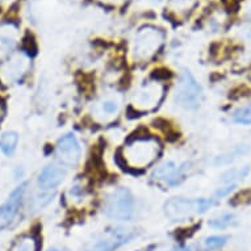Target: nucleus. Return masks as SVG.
Listing matches in <instances>:
<instances>
[{
  "label": "nucleus",
  "instance_id": "obj_9",
  "mask_svg": "<svg viewBox=\"0 0 251 251\" xmlns=\"http://www.w3.org/2000/svg\"><path fill=\"white\" fill-rule=\"evenodd\" d=\"M28 183H21L9 193L8 199L0 205V229H4L16 217L17 212L20 209L21 203L24 199V193L26 191Z\"/></svg>",
  "mask_w": 251,
  "mask_h": 251
},
{
  "label": "nucleus",
  "instance_id": "obj_22",
  "mask_svg": "<svg viewBox=\"0 0 251 251\" xmlns=\"http://www.w3.org/2000/svg\"><path fill=\"white\" fill-rule=\"evenodd\" d=\"M170 251H189V249H187V247H183V249H174V250H170Z\"/></svg>",
  "mask_w": 251,
  "mask_h": 251
},
{
  "label": "nucleus",
  "instance_id": "obj_4",
  "mask_svg": "<svg viewBox=\"0 0 251 251\" xmlns=\"http://www.w3.org/2000/svg\"><path fill=\"white\" fill-rule=\"evenodd\" d=\"M136 212L134 197L129 189L118 187L107 195L104 200V214L111 220L129 221Z\"/></svg>",
  "mask_w": 251,
  "mask_h": 251
},
{
  "label": "nucleus",
  "instance_id": "obj_1",
  "mask_svg": "<svg viewBox=\"0 0 251 251\" xmlns=\"http://www.w3.org/2000/svg\"><path fill=\"white\" fill-rule=\"evenodd\" d=\"M160 143L151 136H136L122 147L121 157L129 168L142 170L149 167L160 154Z\"/></svg>",
  "mask_w": 251,
  "mask_h": 251
},
{
  "label": "nucleus",
  "instance_id": "obj_21",
  "mask_svg": "<svg viewBox=\"0 0 251 251\" xmlns=\"http://www.w3.org/2000/svg\"><path fill=\"white\" fill-rule=\"evenodd\" d=\"M224 3L225 5L229 8V11H237L238 8V4H239V0H224Z\"/></svg>",
  "mask_w": 251,
  "mask_h": 251
},
{
  "label": "nucleus",
  "instance_id": "obj_3",
  "mask_svg": "<svg viewBox=\"0 0 251 251\" xmlns=\"http://www.w3.org/2000/svg\"><path fill=\"white\" fill-rule=\"evenodd\" d=\"M166 86L162 80L147 79L138 84L132 93V107L137 112H151L159 107L164 97Z\"/></svg>",
  "mask_w": 251,
  "mask_h": 251
},
{
  "label": "nucleus",
  "instance_id": "obj_16",
  "mask_svg": "<svg viewBox=\"0 0 251 251\" xmlns=\"http://www.w3.org/2000/svg\"><path fill=\"white\" fill-rule=\"evenodd\" d=\"M229 237L228 235H210L204 239V247L206 251L218 250L222 249L228 243Z\"/></svg>",
  "mask_w": 251,
  "mask_h": 251
},
{
  "label": "nucleus",
  "instance_id": "obj_14",
  "mask_svg": "<svg viewBox=\"0 0 251 251\" xmlns=\"http://www.w3.org/2000/svg\"><path fill=\"white\" fill-rule=\"evenodd\" d=\"M249 172H250V167H249V166H243V167L239 168H233V170L226 171L225 174L221 176V180L224 183H226V184H235V180L246 178V176L249 175Z\"/></svg>",
  "mask_w": 251,
  "mask_h": 251
},
{
  "label": "nucleus",
  "instance_id": "obj_24",
  "mask_svg": "<svg viewBox=\"0 0 251 251\" xmlns=\"http://www.w3.org/2000/svg\"><path fill=\"white\" fill-rule=\"evenodd\" d=\"M50 251H57V250H50Z\"/></svg>",
  "mask_w": 251,
  "mask_h": 251
},
{
  "label": "nucleus",
  "instance_id": "obj_8",
  "mask_svg": "<svg viewBox=\"0 0 251 251\" xmlns=\"http://www.w3.org/2000/svg\"><path fill=\"white\" fill-rule=\"evenodd\" d=\"M57 155H58L59 162L63 166L75 167L76 164L79 163L80 157H82V147L75 134H65L58 139Z\"/></svg>",
  "mask_w": 251,
  "mask_h": 251
},
{
  "label": "nucleus",
  "instance_id": "obj_20",
  "mask_svg": "<svg viewBox=\"0 0 251 251\" xmlns=\"http://www.w3.org/2000/svg\"><path fill=\"white\" fill-rule=\"evenodd\" d=\"M237 187V184H226L225 187H222V188H218L216 192H214V199H221V197L226 196V195H229V193L233 191V189Z\"/></svg>",
  "mask_w": 251,
  "mask_h": 251
},
{
  "label": "nucleus",
  "instance_id": "obj_15",
  "mask_svg": "<svg viewBox=\"0 0 251 251\" xmlns=\"http://www.w3.org/2000/svg\"><path fill=\"white\" fill-rule=\"evenodd\" d=\"M231 117L237 124L242 125H251V103L243 107H239L233 112Z\"/></svg>",
  "mask_w": 251,
  "mask_h": 251
},
{
  "label": "nucleus",
  "instance_id": "obj_11",
  "mask_svg": "<svg viewBox=\"0 0 251 251\" xmlns=\"http://www.w3.org/2000/svg\"><path fill=\"white\" fill-rule=\"evenodd\" d=\"M118 112H120V104L113 97H105V99L103 97L92 107V116L97 122L101 124L113 121L117 117Z\"/></svg>",
  "mask_w": 251,
  "mask_h": 251
},
{
  "label": "nucleus",
  "instance_id": "obj_7",
  "mask_svg": "<svg viewBox=\"0 0 251 251\" xmlns=\"http://www.w3.org/2000/svg\"><path fill=\"white\" fill-rule=\"evenodd\" d=\"M188 166V162L176 163L174 160H167L155 168L153 172V179L166 187H175L184 180Z\"/></svg>",
  "mask_w": 251,
  "mask_h": 251
},
{
  "label": "nucleus",
  "instance_id": "obj_2",
  "mask_svg": "<svg viewBox=\"0 0 251 251\" xmlns=\"http://www.w3.org/2000/svg\"><path fill=\"white\" fill-rule=\"evenodd\" d=\"M214 203L216 199L172 197L164 204V214L171 221H187L208 212Z\"/></svg>",
  "mask_w": 251,
  "mask_h": 251
},
{
  "label": "nucleus",
  "instance_id": "obj_17",
  "mask_svg": "<svg viewBox=\"0 0 251 251\" xmlns=\"http://www.w3.org/2000/svg\"><path fill=\"white\" fill-rule=\"evenodd\" d=\"M38 245L34 237H23L15 243L12 251H37Z\"/></svg>",
  "mask_w": 251,
  "mask_h": 251
},
{
  "label": "nucleus",
  "instance_id": "obj_18",
  "mask_svg": "<svg viewBox=\"0 0 251 251\" xmlns=\"http://www.w3.org/2000/svg\"><path fill=\"white\" fill-rule=\"evenodd\" d=\"M235 222V217L230 213H224L220 217H216L213 220H210L209 225L214 229H225L228 226H230L231 224Z\"/></svg>",
  "mask_w": 251,
  "mask_h": 251
},
{
  "label": "nucleus",
  "instance_id": "obj_6",
  "mask_svg": "<svg viewBox=\"0 0 251 251\" xmlns=\"http://www.w3.org/2000/svg\"><path fill=\"white\" fill-rule=\"evenodd\" d=\"M203 99V88L196 78L189 71H183L180 74L176 84L174 101L178 107L183 109H196Z\"/></svg>",
  "mask_w": 251,
  "mask_h": 251
},
{
  "label": "nucleus",
  "instance_id": "obj_19",
  "mask_svg": "<svg viewBox=\"0 0 251 251\" xmlns=\"http://www.w3.org/2000/svg\"><path fill=\"white\" fill-rule=\"evenodd\" d=\"M23 50L30 57H33L36 54L37 45H36V41H34V37L32 34H26L25 37L23 38Z\"/></svg>",
  "mask_w": 251,
  "mask_h": 251
},
{
  "label": "nucleus",
  "instance_id": "obj_10",
  "mask_svg": "<svg viewBox=\"0 0 251 251\" xmlns=\"http://www.w3.org/2000/svg\"><path fill=\"white\" fill-rule=\"evenodd\" d=\"M132 238H133V233L124 229H117L95 239L92 243L88 245L86 251H114L126 242H129Z\"/></svg>",
  "mask_w": 251,
  "mask_h": 251
},
{
  "label": "nucleus",
  "instance_id": "obj_13",
  "mask_svg": "<svg viewBox=\"0 0 251 251\" xmlns=\"http://www.w3.org/2000/svg\"><path fill=\"white\" fill-rule=\"evenodd\" d=\"M19 143V134L16 132H7L0 137V149L5 155H12Z\"/></svg>",
  "mask_w": 251,
  "mask_h": 251
},
{
  "label": "nucleus",
  "instance_id": "obj_12",
  "mask_svg": "<svg viewBox=\"0 0 251 251\" xmlns=\"http://www.w3.org/2000/svg\"><path fill=\"white\" fill-rule=\"evenodd\" d=\"M66 170L59 164H49L42 168L38 175V185L42 189H54L57 188L65 179Z\"/></svg>",
  "mask_w": 251,
  "mask_h": 251
},
{
  "label": "nucleus",
  "instance_id": "obj_5",
  "mask_svg": "<svg viewBox=\"0 0 251 251\" xmlns=\"http://www.w3.org/2000/svg\"><path fill=\"white\" fill-rule=\"evenodd\" d=\"M163 45L162 30L154 26H145L136 34L133 41V57L138 62H147L154 58Z\"/></svg>",
  "mask_w": 251,
  "mask_h": 251
},
{
  "label": "nucleus",
  "instance_id": "obj_23",
  "mask_svg": "<svg viewBox=\"0 0 251 251\" xmlns=\"http://www.w3.org/2000/svg\"><path fill=\"white\" fill-rule=\"evenodd\" d=\"M154 1H160V0H154Z\"/></svg>",
  "mask_w": 251,
  "mask_h": 251
}]
</instances>
